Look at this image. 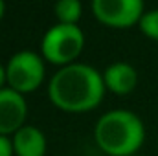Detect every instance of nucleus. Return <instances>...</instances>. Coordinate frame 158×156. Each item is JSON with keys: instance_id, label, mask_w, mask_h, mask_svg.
<instances>
[{"instance_id": "nucleus-1", "label": "nucleus", "mask_w": 158, "mask_h": 156, "mask_svg": "<svg viewBox=\"0 0 158 156\" xmlns=\"http://www.w3.org/2000/svg\"><path fill=\"white\" fill-rule=\"evenodd\" d=\"M103 74L85 63L59 68L50 79L48 96L52 103L66 112H85L99 105L105 94Z\"/></svg>"}, {"instance_id": "nucleus-2", "label": "nucleus", "mask_w": 158, "mask_h": 156, "mask_svg": "<svg viewBox=\"0 0 158 156\" xmlns=\"http://www.w3.org/2000/svg\"><path fill=\"white\" fill-rule=\"evenodd\" d=\"M94 136L98 145L110 156H131L145 138L142 119L131 110H110L98 119Z\"/></svg>"}, {"instance_id": "nucleus-3", "label": "nucleus", "mask_w": 158, "mask_h": 156, "mask_svg": "<svg viewBox=\"0 0 158 156\" xmlns=\"http://www.w3.org/2000/svg\"><path fill=\"white\" fill-rule=\"evenodd\" d=\"M85 46V35L77 24H61L52 26L42 37V55L53 64H72L77 59Z\"/></svg>"}, {"instance_id": "nucleus-4", "label": "nucleus", "mask_w": 158, "mask_h": 156, "mask_svg": "<svg viewBox=\"0 0 158 156\" xmlns=\"http://www.w3.org/2000/svg\"><path fill=\"white\" fill-rule=\"evenodd\" d=\"M42 79H44V63L39 53L31 50L17 51L6 64L7 86L20 92L22 96L39 88Z\"/></svg>"}, {"instance_id": "nucleus-5", "label": "nucleus", "mask_w": 158, "mask_h": 156, "mask_svg": "<svg viewBox=\"0 0 158 156\" xmlns=\"http://www.w3.org/2000/svg\"><path fill=\"white\" fill-rule=\"evenodd\" d=\"M92 11L99 22L114 28L132 26L145 13L142 0H94Z\"/></svg>"}, {"instance_id": "nucleus-6", "label": "nucleus", "mask_w": 158, "mask_h": 156, "mask_svg": "<svg viewBox=\"0 0 158 156\" xmlns=\"http://www.w3.org/2000/svg\"><path fill=\"white\" fill-rule=\"evenodd\" d=\"M28 116V105L20 92L13 88L0 90V134H15L24 127V119Z\"/></svg>"}, {"instance_id": "nucleus-7", "label": "nucleus", "mask_w": 158, "mask_h": 156, "mask_svg": "<svg viewBox=\"0 0 158 156\" xmlns=\"http://www.w3.org/2000/svg\"><path fill=\"white\" fill-rule=\"evenodd\" d=\"M105 86L119 96L131 94L138 84V72L129 63H112L103 72Z\"/></svg>"}, {"instance_id": "nucleus-8", "label": "nucleus", "mask_w": 158, "mask_h": 156, "mask_svg": "<svg viewBox=\"0 0 158 156\" xmlns=\"http://www.w3.org/2000/svg\"><path fill=\"white\" fill-rule=\"evenodd\" d=\"M13 151L17 156H44L46 154L44 132L33 125H24L20 130L13 134Z\"/></svg>"}, {"instance_id": "nucleus-9", "label": "nucleus", "mask_w": 158, "mask_h": 156, "mask_svg": "<svg viewBox=\"0 0 158 156\" xmlns=\"http://www.w3.org/2000/svg\"><path fill=\"white\" fill-rule=\"evenodd\" d=\"M55 15L61 24H77L81 17V2L79 0H59L55 4Z\"/></svg>"}, {"instance_id": "nucleus-10", "label": "nucleus", "mask_w": 158, "mask_h": 156, "mask_svg": "<svg viewBox=\"0 0 158 156\" xmlns=\"http://www.w3.org/2000/svg\"><path fill=\"white\" fill-rule=\"evenodd\" d=\"M140 30L151 37V39L158 40V9H151V11H145L140 18Z\"/></svg>"}, {"instance_id": "nucleus-11", "label": "nucleus", "mask_w": 158, "mask_h": 156, "mask_svg": "<svg viewBox=\"0 0 158 156\" xmlns=\"http://www.w3.org/2000/svg\"><path fill=\"white\" fill-rule=\"evenodd\" d=\"M13 140L0 134V156H13Z\"/></svg>"}, {"instance_id": "nucleus-12", "label": "nucleus", "mask_w": 158, "mask_h": 156, "mask_svg": "<svg viewBox=\"0 0 158 156\" xmlns=\"http://www.w3.org/2000/svg\"><path fill=\"white\" fill-rule=\"evenodd\" d=\"M4 83H6V66L0 63V90L4 88Z\"/></svg>"}, {"instance_id": "nucleus-13", "label": "nucleus", "mask_w": 158, "mask_h": 156, "mask_svg": "<svg viewBox=\"0 0 158 156\" xmlns=\"http://www.w3.org/2000/svg\"><path fill=\"white\" fill-rule=\"evenodd\" d=\"M4 11H6V4H4V2L0 0V18L4 17Z\"/></svg>"}]
</instances>
